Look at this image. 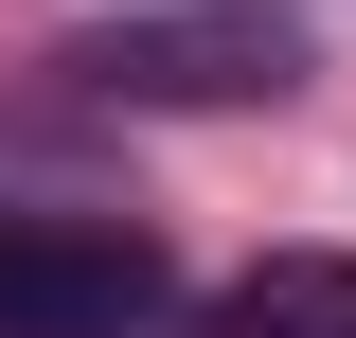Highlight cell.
<instances>
[{
  "label": "cell",
  "instance_id": "6da1fadb",
  "mask_svg": "<svg viewBox=\"0 0 356 338\" xmlns=\"http://www.w3.org/2000/svg\"><path fill=\"white\" fill-rule=\"evenodd\" d=\"M72 89H107V107H285V89H303V18H285V0L107 18V36H72Z\"/></svg>",
  "mask_w": 356,
  "mask_h": 338
},
{
  "label": "cell",
  "instance_id": "3957f363",
  "mask_svg": "<svg viewBox=\"0 0 356 338\" xmlns=\"http://www.w3.org/2000/svg\"><path fill=\"white\" fill-rule=\"evenodd\" d=\"M214 338H356V250H267L214 285Z\"/></svg>",
  "mask_w": 356,
  "mask_h": 338
},
{
  "label": "cell",
  "instance_id": "7a4b0ae2",
  "mask_svg": "<svg viewBox=\"0 0 356 338\" xmlns=\"http://www.w3.org/2000/svg\"><path fill=\"white\" fill-rule=\"evenodd\" d=\"M161 321V250L89 232V214H0V338H143Z\"/></svg>",
  "mask_w": 356,
  "mask_h": 338
}]
</instances>
